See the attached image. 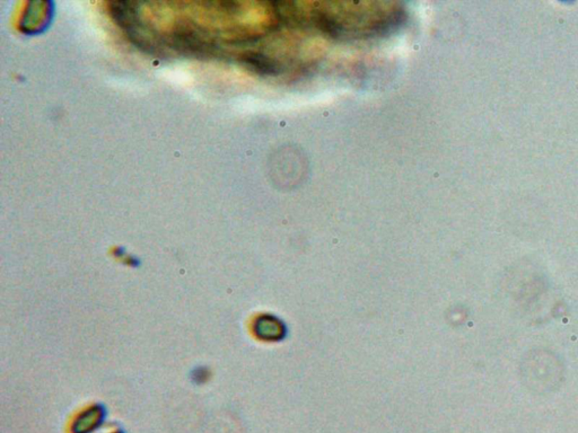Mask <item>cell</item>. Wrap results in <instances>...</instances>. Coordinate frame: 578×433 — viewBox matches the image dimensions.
<instances>
[{"label":"cell","instance_id":"cell-5","mask_svg":"<svg viewBox=\"0 0 578 433\" xmlns=\"http://www.w3.org/2000/svg\"><path fill=\"white\" fill-rule=\"evenodd\" d=\"M207 377H208V375H207L206 370L203 369L196 370L194 375V380H197L198 382H205Z\"/></svg>","mask_w":578,"mask_h":433},{"label":"cell","instance_id":"cell-2","mask_svg":"<svg viewBox=\"0 0 578 433\" xmlns=\"http://www.w3.org/2000/svg\"><path fill=\"white\" fill-rule=\"evenodd\" d=\"M173 46L183 53L209 55L216 51L212 43L206 41L200 34L188 28L176 30L172 37Z\"/></svg>","mask_w":578,"mask_h":433},{"label":"cell","instance_id":"cell-1","mask_svg":"<svg viewBox=\"0 0 578 433\" xmlns=\"http://www.w3.org/2000/svg\"><path fill=\"white\" fill-rule=\"evenodd\" d=\"M277 8L280 19L309 25L340 39L373 37L403 19L402 10L392 3H291Z\"/></svg>","mask_w":578,"mask_h":433},{"label":"cell","instance_id":"cell-4","mask_svg":"<svg viewBox=\"0 0 578 433\" xmlns=\"http://www.w3.org/2000/svg\"><path fill=\"white\" fill-rule=\"evenodd\" d=\"M103 418V409L99 407V406H95L93 409H88L85 413H83L77 418L76 422L74 423V433L92 432V431L95 430L100 425Z\"/></svg>","mask_w":578,"mask_h":433},{"label":"cell","instance_id":"cell-3","mask_svg":"<svg viewBox=\"0 0 578 433\" xmlns=\"http://www.w3.org/2000/svg\"><path fill=\"white\" fill-rule=\"evenodd\" d=\"M110 15L112 16L113 21L124 28L130 32L139 28V17L136 5L128 1H114L110 3Z\"/></svg>","mask_w":578,"mask_h":433}]
</instances>
